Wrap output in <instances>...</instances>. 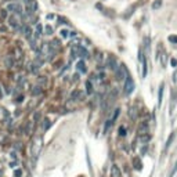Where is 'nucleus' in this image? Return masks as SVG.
I'll return each mask as SVG.
<instances>
[{
  "label": "nucleus",
  "mask_w": 177,
  "mask_h": 177,
  "mask_svg": "<svg viewBox=\"0 0 177 177\" xmlns=\"http://www.w3.org/2000/svg\"><path fill=\"white\" fill-rule=\"evenodd\" d=\"M24 36H25L26 39H32V29L29 28V26H25V28H24Z\"/></svg>",
  "instance_id": "obj_13"
},
{
  "label": "nucleus",
  "mask_w": 177,
  "mask_h": 177,
  "mask_svg": "<svg viewBox=\"0 0 177 177\" xmlns=\"http://www.w3.org/2000/svg\"><path fill=\"white\" fill-rule=\"evenodd\" d=\"M112 123H114V122H112L111 119H108V120H107V125H105V127H104V133H108L109 127L112 126Z\"/></svg>",
  "instance_id": "obj_25"
},
{
  "label": "nucleus",
  "mask_w": 177,
  "mask_h": 177,
  "mask_svg": "<svg viewBox=\"0 0 177 177\" xmlns=\"http://www.w3.org/2000/svg\"><path fill=\"white\" fill-rule=\"evenodd\" d=\"M163 86H165V84H161V87H159V93H158V104L161 105L162 104V98H163Z\"/></svg>",
  "instance_id": "obj_15"
},
{
  "label": "nucleus",
  "mask_w": 177,
  "mask_h": 177,
  "mask_svg": "<svg viewBox=\"0 0 177 177\" xmlns=\"http://www.w3.org/2000/svg\"><path fill=\"white\" fill-rule=\"evenodd\" d=\"M49 44H50V47L54 51H57L58 49H60V46H61V44H60V40H58V39H54L53 42H51V43H49Z\"/></svg>",
  "instance_id": "obj_12"
},
{
  "label": "nucleus",
  "mask_w": 177,
  "mask_h": 177,
  "mask_svg": "<svg viewBox=\"0 0 177 177\" xmlns=\"http://www.w3.org/2000/svg\"><path fill=\"white\" fill-rule=\"evenodd\" d=\"M169 42H172V43L177 44V36H174V35H172V36H169Z\"/></svg>",
  "instance_id": "obj_27"
},
{
  "label": "nucleus",
  "mask_w": 177,
  "mask_h": 177,
  "mask_svg": "<svg viewBox=\"0 0 177 177\" xmlns=\"http://www.w3.org/2000/svg\"><path fill=\"white\" fill-rule=\"evenodd\" d=\"M127 69H126V66L123 65V64H120V65H118V68L115 69V76H116V80H125L127 78Z\"/></svg>",
  "instance_id": "obj_2"
},
{
  "label": "nucleus",
  "mask_w": 177,
  "mask_h": 177,
  "mask_svg": "<svg viewBox=\"0 0 177 177\" xmlns=\"http://www.w3.org/2000/svg\"><path fill=\"white\" fill-rule=\"evenodd\" d=\"M44 33H46V35H51V33H53V28H51L50 25H46L44 26Z\"/></svg>",
  "instance_id": "obj_26"
},
{
  "label": "nucleus",
  "mask_w": 177,
  "mask_h": 177,
  "mask_svg": "<svg viewBox=\"0 0 177 177\" xmlns=\"http://www.w3.org/2000/svg\"><path fill=\"white\" fill-rule=\"evenodd\" d=\"M78 71H80V72H86L87 71V68H86V65H84V62L83 61H79L78 62Z\"/></svg>",
  "instance_id": "obj_19"
},
{
  "label": "nucleus",
  "mask_w": 177,
  "mask_h": 177,
  "mask_svg": "<svg viewBox=\"0 0 177 177\" xmlns=\"http://www.w3.org/2000/svg\"><path fill=\"white\" fill-rule=\"evenodd\" d=\"M10 25L13 26V28H18V26H19V22H18V19L15 18V17H13V18H10Z\"/></svg>",
  "instance_id": "obj_21"
},
{
  "label": "nucleus",
  "mask_w": 177,
  "mask_h": 177,
  "mask_svg": "<svg viewBox=\"0 0 177 177\" xmlns=\"http://www.w3.org/2000/svg\"><path fill=\"white\" fill-rule=\"evenodd\" d=\"M58 22H60V24H68V22H66V19L65 18H61V17L58 18Z\"/></svg>",
  "instance_id": "obj_30"
},
{
  "label": "nucleus",
  "mask_w": 177,
  "mask_h": 177,
  "mask_svg": "<svg viewBox=\"0 0 177 177\" xmlns=\"http://www.w3.org/2000/svg\"><path fill=\"white\" fill-rule=\"evenodd\" d=\"M133 91H134V80L127 75V78L125 79V94L129 96V94H131Z\"/></svg>",
  "instance_id": "obj_3"
},
{
  "label": "nucleus",
  "mask_w": 177,
  "mask_h": 177,
  "mask_svg": "<svg viewBox=\"0 0 177 177\" xmlns=\"http://www.w3.org/2000/svg\"><path fill=\"white\" fill-rule=\"evenodd\" d=\"M133 163H134V169L141 170V167H143V163H141L140 159H138V158H134V159H133Z\"/></svg>",
  "instance_id": "obj_18"
},
{
  "label": "nucleus",
  "mask_w": 177,
  "mask_h": 177,
  "mask_svg": "<svg viewBox=\"0 0 177 177\" xmlns=\"http://www.w3.org/2000/svg\"><path fill=\"white\" fill-rule=\"evenodd\" d=\"M89 57V53H87L86 49H83L82 46H78V44H75V46L72 47V50H71V57L72 58H76V57Z\"/></svg>",
  "instance_id": "obj_1"
},
{
  "label": "nucleus",
  "mask_w": 177,
  "mask_h": 177,
  "mask_svg": "<svg viewBox=\"0 0 177 177\" xmlns=\"http://www.w3.org/2000/svg\"><path fill=\"white\" fill-rule=\"evenodd\" d=\"M40 149H42V138L36 137L32 141V156H37L39 155Z\"/></svg>",
  "instance_id": "obj_4"
},
{
  "label": "nucleus",
  "mask_w": 177,
  "mask_h": 177,
  "mask_svg": "<svg viewBox=\"0 0 177 177\" xmlns=\"http://www.w3.org/2000/svg\"><path fill=\"white\" fill-rule=\"evenodd\" d=\"M173 140H174V133H172L169 136V138H167V141H166V145H165V148H169L170 147V144H172V143H173Z\"/></svg>",
  "instance_id": "obj_22"
},
{
  "label": "nucleus",
  "mask_w": 177,
  "mask_h": 177,
  "mask_svg": "<svg viewBox=\"0 0 177 177\" xmlns=\"http://www.w3.org/2000/svg\"><path fill=\"white\" fill-rule=\"evenodd\" d=\"M7 10L11 11V13H14V14H21L22 8H21V6H19L18 3H10L7 6Z\"/></svg>",
  "instance_id": "obj_8"
},
{
  "label": "nucleus",
  "mask_w": 177,
  "mask_h": 177,
  "mask_svg": "<svg viewBox=\"0 0 177 177\" xmlns=\"http://www.w3.org/2000/svg\"><path fill=\"white\" fill-rule=\"evenodd\" d=\"M161 6H162V0H155L154 4H152V10H158Z\"/></svg>",
  "instance_id": "obj_24"
},
{
  "label": "nucleus",
  "mask_w": 177,
  "mask_h": 177,
  "mask_svg": "<svg viewBox=\"0 0 177 177\" xmlns=\"http://www.w3.org/2000/svg\"><path fill=\"white\" fill-rule=\"evenodd\" d=\"M170 64H172L173 66H176V65H177V61L174 60V58H172V60H170Z\"/></svg>",
  "instance_id": "obj_31"
},
{
  "label": "nucleus",
  "mask_w": 177,
  "mask_h": 177,
  "mask_svg": "<svg viewBox=\"0 0 177 177\" xmlns=\"http://www.w3.org/2000/svg\"><path fill=\"white\" fill-rule=\"evenodd\" d=\"M138 140H140L141 143H148V141L151 140V136H149V133L141 134V136H138Z\"/></svg>",
  "instance_id": "obj_14"
},
{
  "label": "nucleus",
  "mask_w": 177,
  "mask_h": 177,
  "mask_svg": "<svg viewBox=\"0 0 177 177\" xmlns=\"http://www.w3.org/2000/svg\"><path fill=\"white\" fill-rule=\"evenodd\" d=\"M129 116H130L133 120H136V119H137V116H138V111L134 108V107H133V108H130V109H129Z\"/></svg>",
  "instance_id": "obj_11"
},
{
  "label": "nucleus",
  "mask_w": 177,
  "mask_h": 177,
  "mask_svg": "<svg viewBox=\"0 0 177 177\" xmlns=\"http://www.w3.org/2000/svg\"><path fill=\"white\" fill-rule=\"evenodd\" d=\"M111 177H120V170L116 165H114L111 167Z\"/></svg>",
  "instance_id": "obj_10"
},
{
  "label": "nucleus",
  "mask_w": 177,
  "mask_h": 177,
  "mask_svg": "<svg viewBox=\"0 0 177 177\" xmlns=\"http://www.w3.org/2000/svg\"><path fill=\"white\" fill-rule=\"evenodd\" d=\"M148 130H149V125L147 122H141L140 125H138V127H137L138 136H141V134H147L148 133Z\"/></svg>",
  "instance_id": "obj_6"
},
{
  "label": "nucleus",
  "mask_w": 177,
  "mask_h": 177,
  "mask_svg": "<svg viewBox=\"0 0 177 177\" xmlns=\"http://www.w3.org/2000/svg\"><path fill=\"white\" fill-rule=\"evenodd\" d=\"M107 66H108L109 69H112V71H115L116 68H118V62H116V58L112 57V55H109L108 58H107Z\"/></svg>",
  "instance_id": "obj_9"
},
{
  "label": "nucleus",
  "mask_w": 177,
  "mask_h": 177,
  "mask_svg": "<svg viewBox=\"0 0 177 177\" xmlns=\"http://www.w3.org/2000/svg\"><path fill=\"white\" fill-rule=\"evenodd\" d=\"M138 60L141 62V66H143V78L147 76V61H145V57H144V53H143V49L138 50Z\"/></svg>",
  "instance_id": "obj_5"
},
{
  "label": "nucleus",
  "mask_w": 177,
  "mask_h": 177,
  "mask_svg": "<svg viewBox=\"0 0 177 177\" xmlns=\"http://www.w3.org/2000/svg\"><path fill=\"white\" fill-rule=\"evenodd\" d=\"M42 93V86H35L32 87V94L33 96H37V94Z\"/></svg>",
  "instance_id": "obj_23"
},
{
  "label": "nucleus",
  "mask_w": 177,
  "mask_h": 177,
  "mask_svg": "<svg viewBox=\"0 0 177 177\" xmlns=\"http://www.w3.org/2000/svg\"><path fill=\"white\" fill-rule=\"evenodd\" d=\"M42 31H43V28H42V25H36V29H35V39H39L40 36H42Z\"/></svg>",
  "instance_id": "obj_16"
},
{
  "label": "nucleus",
  "mask_w": 177,
  "mask_h": 177,
  "mask_svg": "<svg viewBox=\"0 0 177 177\" xmlns=\"http://www.w3.org/2000/svg\"><path fill=\"white\" fill-rule=\"evenodd\" d=\"M66 36H68V31H65V29L61 31V37H66Z\"/></svg>",
  "instance_id": "obj_29"
},
{
  "label": "nucleus",
  "mask_w": 177,
  "mask_h": 177,
  "mask_svg": "<svg viewBox=\"0 0 177 177\" xmlns=\"http://www.w3.org/2000/svg\"><path fill=\"white\" fill-rule=\"evenodd\" d=\"M4 65L7 66V68H11V66H13V58H11V55H6V58H4Z\"/></svg>",
  "instance_id": "obj_17"
},
{
  "label": "nucleus",
  "mask_w": 177,
  "mask_h": 177,
  "mask_svg": "<svg viewBox=\"0 0 177 177\" xmlns=\"http://www.w3.org/2000/svg\"><path fill=\"white\" fill-rule=\"evenodd\" d=\"M25 3H31V1H33V0H24Z\"/></svg>",
  "instance_id": "obj_32"
},
{
  "label": "nucleus",
  "mask_w": 177,
  "mask_h": 177,
  "mask_svg": "<svg viewBox=\"0 0 177 177\" xmlns=\"http://www.w3.org/2000/svg\"><path fill=\"white\" fill-rule=\"evenodd\" d=\"M37 10V3H36V0H33V1H31V3H26V13L28 14H35Z\"/></svg>",
  "instance_id": "obj_7"
},
{
  "label": "nucleus",
  "mask_w": 177,
  "mask_h": 177,
  "mask_svg": "<svg viewBox=\"0 0 177 177\" xmlns=\"http://www.w3.org/2000/svg\"><path fill=\"white\" fill-rule=\"evenodd\" d=\"M119 134H120V136H125V134H126V129H125V126H120L119 127Z\"/></svg>",
  "instance_id": "obj_28"
},
{
  "label": "nucleus",
  "mask_w": 177,
  "mask_h": 177,
  "mask_svg": "<svg viewBox=\"0 0 177 177\" xmlns=\"http://www.w3.org/2000/svg\"><path fill=\"white\" fill-rule=\"evenodd\" d=\"M86 93L87 94L93 93V84H91V80H87L86 82Z\"/></svg>",
  "instance_id": "obj_20"
}]
</instances>
